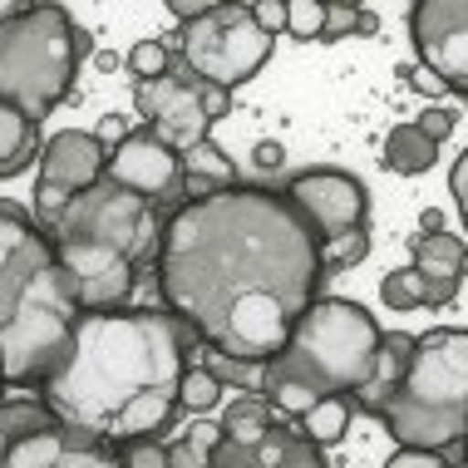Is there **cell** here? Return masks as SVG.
Listing matches in <instances>:
<instances>
[{"label": "cell", "instance_id": "1", "mask_svg": "<svg viewBox=\"0 0 468 468\" xmlns=\"http://www.w3.org/2000/svg\"><path fill=\"white\" fill-rule=\"evenodd\" d=\"M321 251L271 187H227L163 222L158 291L168 315L218 356L267 365L321 296Z\"/></svg>", "mask_w": 468, "mask_h": 468}, {"label": "cell", "instance_id": "2", "mask_svg": "<svg viewBox=\"0 0 468 468\" xmlns=\"http://www.w3.org/2000/svg\"><path fill=\"white\" fill-rule=\"evenodd\" d=\"M193 331L168 311H84L74 321L69 360L40 385V399L65 424L123 444L163 439L178 414Z\"/></svg>", "mask_w": 468, "mask_h": 468}, {"label": "cell", "instance_id": "3", "mask_svg": "<svg viewBox=\"0 0 468 468\" xmlns=\"http://www.w3.org/2000/svg\"><path fill=\"white\" fill-rule=\"evenodd\" d=\"M80 306L55 271L49 237L16 202H0V370L5 389H40L69 360Z\"/></svg>", "mask_w": 468, "mask_h": 468}, {"label": "cell", "instance_id": "4", "mask_svg": "<svg viewBox=\"0 0 468 468\" xmlns=\"http://www.w3.org/2000/svg\"><path fill=\"white\" fill-rule=\"evenodd\" d=\"M379 340L385 331L360 301L346 296H315L301 321L291 325L286 346L261 365V395L282 385H296L306 395H360L375 375Z\"/></svg>", "mask_w": 468, "mask_h": 468}, {"label": "cell", "instance_id": "5", "mask_svg": "<svg viewBox=\"0 0 468 468\" xmlns=\"http://www.w3.org/2000/svg\"><path fill=\"white\" fill-rule=\"evenodd\" d=\"M94 55V35L65 5H20L0 25V104L45 123L69 99L74 74Z\"/></svg>", "mask_w": 468, "mask_h": 468}, {"label": "cell", "instance_id": "6", "mask_svg": "<svg viewBox=\"0 0 468 468\" xmlns=\"http://www.w3.org/2000/svg\"><path fill=\"white\" fill-rule=\"evenodd\" d=\"M379 420L399 449L444 453L468 439V331L434 325L429 335H414L410 370Z\"/></svg>", "mask_w": 468, "mask_h": 468}, {"label": "cell", "instance_id": "7", "mask_svg": "<svg viewBox=\"0 0 468 468\" xmlns=\"http://www.w3.org/2000/svg\"><path fill=\"white\" fill-rule=\"evenodd\" d=\"M40 232L49 242H94V247L123 251L138 267L158 261V247H163L158 207L144 197H133V193H123V187L109 183V178H99L90 193H80L55 222L40 227Z\"/></svg>", "mask_w": 468, "mask_h": 468}, {"label": "cell", "instance_id": "8", "mask_svg": "<svg viewBox=\"0 0 468 468\" xmlns=\"http://www.w3.org/2000/svg\"><path fill=\"white\" fill-rule=\"evenodd\" d=\"M271 49L276 40L257 25L251 5H207V16L178 30V59L187 65V74H197L202 84H218V90L257 80Z\"/></svg>", "mask_w": 468, "mask_h": 468}, {"label": "cell", "instance_id": "9", "mask_svg": "<svg viewBox=\"0 0 468 468\" xmlns=\"http://www.w3.org/2000/svg\"><path fill=\"white\" fill-rule=\"evenodd\" d=\"M282 197L291 202V212L306 222L315 247L335 242V237H350V232H365V218H370V193H365V183L346 168L296 173Z\"/></svg>", "mask_w": 468, "mask_h": 468}, {"label": "cell", "instance_id": "10", "mask_svg": "<svg viewBox=\"0 0 468 468\" xmlns=\"http://www.w3.org/2000/svg\"><path fill=\"white\" fill-rule=\"evenodd\" d=\"M133 104L144 113V129L158 138L173 154H187V148L207 144V109H202V80L187 74L183 59H168V74L158 80H144L133 90Z\"/></svg>", "mask_w": 468, "mask_h": 468}, {"label": "cell", "instance_id": "11", "mask_svg": "<svg viewBox=\"0 0 468 468\" xmlns=\"http://www.w3.org/2000/svg\"><path fill=\"white\" fill-rule=\"evenodd\" d=\"M109 148L94 138V129H59L40 148V187H35V222L49 227L80 193L104 178Z\"/></svg>", "mask_w": 468, "mask_h": 468}, {"label": "cell", "instance_id": "12", "mask_svg": "<svg viewBox=\"0 0 468 468\" xmlns=\"http://www.w3.org/2000/svg\"><path fill=\"white\" fill-rule=\"evenodd\" d=\"M410 40L420 65L468 99V0H420L410 10Z\"/></svg>", "mask_w": 468, "mask_h": 468}, {"label": "cell", "instance_id": "13", "mask_svg": "<svg viewBox=\"0 0 468 468\" xmlns=\"http://www.w3.org/2000/svg\"><path fill=\"white\" fill-rule=\"evenodd\" d=\"M109 183H119L123 193L154 202V207H163V202H173L183 193V163L173 148H163L148 129H133L123 144L109 148V168H104Z\"/></svg>", "mask_w": 468, "mask_h": 468}, {"label": "cell", "instance_id": "14", "mask_svg": "<svg viewBox=\"0 0 468 468\" xmlns=\"http://www.w3.org/2000/svg\"><path fill=\"white\" fill-rule=\"evenodd\" d=\"M0 468H119V459H113L109 439H99L80 424L49 420L45 429L16 439L0 453Z\"/></svg>", "mask_w": 468, "mask_h": 468}, {"label": "cell", "instance_id": "15", "mask_svg": "<svg viewBox=\"0 0 468 468\" xmlns=\"http://www.w3.org/2000/svg\"><path fill=\"white\" fill-rule=\"evenodd\" d=\"M212 468H325V459L301 429L271 424L257 444H232V439H222V444L212 449Z\"/></svg>", "mask_w": 468, "mask_h": 468}, {"label": "cell", "instance_id": "16", "mask_svg": "<svg viewBox=\"0 0 468 468\" xmlns=\"http://www.w3.org/2000/svg\"><path fill=\"white\" fill-rule=\"evenodd\" d=\"M414 271L424 276V306H449L463 286L468 271V247L453 232H434L414 242Z\"/></svg>", "mask_w": 468, "mask_h": 468}, {"label": "cell", "instance_id": "17", "mask_svg": "<svg viewBox=\"0 0 468 468\" xmlns=\"http://www.w3.org/2000/svg\"><path fill=\"white\" fill-rule=\"evenodd\" d=\"M410 356H414V335H404V331H389L385 340H379V360H375V375H370V385L356 395V410L365 414H379L389 399H395V389H399V379L404 370H410Z\"/></svg>", "mask_w": 468, "mask_h": 468}, {"label": "cell", "instance_id": "18", "mask_svg": "<svg viewBox=\"0 0 468 468\" xmlns=\"http://www.w3.org/2000/svg\"><path fill=\"white\" fill-rule=\"evenodd\" d=\"M178 163H183V193H187V202L237 187V163L227 158L212 138H207V144H197V148H187V154H178Z\"/></svg>", "mask_w": 468, "mask_h": 468}, {"label": "cell", "instance_id": "19", "mask_svg": "<svg viewBox=\"0 0 468 468\" xmlns=\"http://www.w3.org/2000/svg\"><path fill=\"white\" fill-rule=\"evenodd\" d=\"M40 158V123H30L20 109L0 104V178H16Z\"/></svg>", "mask_w": 468, "mask_h": 468}, {"label": "cell", "instance_id": "20", "mask_svg": "<svg viewBox=\"0 0 468 468\" xmlns=\"http://www.w3.org/2000/svg\"><path fill=\"white\" fill-rule=\"evenodd\" d=\"M434 158H439V144H429L414 123H395V129H389V138H385V168L389 173L420 178V173L434 168Z\"/></svg>", "mask_w": 468, "mask_h": 468}, {"label": "cell", "instance_id": "21", "mask_svg": "<svg viewBox=\"0 0 468 468\" xmlns=\"http://www.w3.org/2000/svg\"><path fill=\"white\" fill-rule=\"evenodd\" d=\"M271 424H276L271 399L267 395H242L232 410L222 414V439H232V444H257Z\"/></svg>", "mask_w": 468, "mask_h": 468}, {"label": "cell", "instance_id": "22", "mask_svg": "<svg viewBox=\"0 0 468 468\" xmlns=\"http://www.w3.org/2000/svg\"><path fill=\"white\" fill-rule=\"evenodd\" d=\"M346 429H350V395H325V399H315V410L301 420V434H306L315 449L340 444V439H346Z\"/></svg>", "mask_w": 468, "mask_h": 468}, {"label": "cell", "instance_id": "23", "mask_svg": "<svg viewBox=\"0 0 468 468\" xmlns=\"http://www.w3.org/2000/svg\"><path fill=\"white\" fill-rule=\"evenodd\" d=\"M49 420H59V414L49 410L45 399H0V453L16 444V439L45 429Z\"/></svg>", "mask_w": 468, "mask_h": 468}, {"label": "cell", "instance_id": "24", "mask_svg": "<svg viewBox=\"0 0 468 468\" xmlns=\"http://www.w3.org/2000/svg\"><path fill=\"white\" fill-rule=\"evenodd\" d=\"M218 399H222V379L212 375L207 365H187V370H183V385H178V410L207 414Z\"/></svg>", "mask_w": 468, "mask_h": 468}, {"label": "cell", "instance_id": "25", "mask_svg": "<svg viewBox=\"0 0 468 468\" xmlns=\"http://www.w3.org/2000/svg\"><path fill=\"white\" fill-rule=\"evenodd\" d=\"M379 301H385L389 311H414V306H424V276L414 271V267L389 271L385 282H379Z\"/></svg>", "mask_w": 468, "mask_h": 468}, {"label": "cell", "instance_id": "26", "mask_svg": "<svg viewBox=\"0 0 468 468\" xmlns=\"http://www.w3.org/2000/svg\"><path fill=\"white\" fill-rule=\"evenodd\" d=\"M315 251H321V271L325 276L340 271V267H356V261H365V251H370V227H365V232H350V237H335V242H325Z\"/></svg>", "mask_w": 468, "mask_h": 468}, {"label": "cell", "instance_id": "27", "mask_svg": "<svg viewBox=\"0 0 468 468\" xmlns=\"http://www.w3.org/2000/svg\"><path fill=\"white\" fill-rule=\"evenodd\" d=\"M119 468H168V444L163 439H123L113 444Z\"/></svg>", "mask_w": 468, "mask_h": 468}, {"label": "cell", "instance_id": "28", "mask_svg": "<svg viewBox=\"0 0 468 468\" xmlns=\"http://www.w3.org/2000/svg\"><path fill=\"white\" fill-rule=\"evenodd\" d=\"M321 25H325V0H286V35L321 40Z\"/></svg>", "mask_w": 468, "mask_h": 468}, {"label": "cell", "instance_id": "29", "mask_svg": "<svg viewBox=\"0 0 468 468\" xmlns=\"http://www.w3.org/2000/svg\"><path fill=\"white\" fill-rule=\"evenodd\" d=\"M168 45H163V40H138L133 49H129V55H123V65H129L133 74H138V84H144V80H158V74H168Z\"/></svg>", "mask_w": 468, "mask_h": 468}, {"label": "cell", "instance_id": "30", "mask_svg": "<svg viewBox=\"0 0 468 468\" xmlns=\"http://www.w3.org/2000/svg\"><path fill=\"white\" fill-rule=\"evenodd\" d=\"M360 30V5L356 0H325V25H321V45H335L346 35Z\"/></svg>", "mask_w": 468, "mask_h": 468}, {"label": "cell", "instance_id": "31", "mask_svg": "<svg viewBox=\"0 0 468 468\" xmlns=\"http://www.w3.org/2000/svg\"><path fill=\"white\" fill-rule=\"evenodd\" d=\"M414 129H420V133L429 138V144H444V138H449L453 129H459V113L444 109V104H429V109L420 113V119H414Z\"/></svg>", "mask_w": 468, "mask_h": 468}, {"label": "cell", "instance_id": "32", "mask_svg": "<svg viewBox=\"0 0 468 468\" xmlns=\"http://www.w3.org/2000/svg\"><path fill=\"white\" fill-rule=\"evenodd\" d=\"M168 468H212V453L197 449L193 439H173L168 444Z\"/></svg>", "mask_w": 468, "mask_h": 468}, {"label": "cell", "instance_id": "33", "mask_svg": "<svg viewBox=\"0 0 468 468\" xmlns=\"http://www.w3.org/2000/svg\"><path fill=\"white\" fill-rule=\"evenodd\" d=\"M385 468H449V463H444V453H434V449H395Z\"/></svg>", "mask_w": 468, "mask_h": 468}, {"label": "cell", "instance_id": "34", "mask_svg": "<svg viewBox=\"0 0 468 468\" xmlns=\"http://www.w3.org/2000/svg\"><path fill=\"white\" fill-rule=\"evenodd\" d=\"M207 370L222 379V385H242V379H251V370H257V365H242V360H232V356H218V350H207Z\"/></svg>", "mask_w": 468, "mask_h": 468}, {"label": "cell", "instance_id": "35", "mask_svg": "<svg viewBox=\"0 0 468 468\" xmlns=\"http://www.w3.org/2000/svg\"><path fill=\"white\" fill-rule=\"evenodd\" d=\"M251 16L276 40V30H286V0H261V5H251Z\"/></svg>", "mask_w": 468, "mask_h": 468}, {"label": "cell", "instance_id": "36", "mask_svg": "<svg viewBox=\"0 0 468 468\" xmlns=\"http://www.w3.org/2000/svg\"><path fill=\"white\" fill-rule=\"evenodd\" d=\"M449 193L459 202V218L468 222V148L459 154V163H453V173H449Z\"/></svg>", "mask_w": 468, "mask_h": 468}, {"label": "cell", "instance_id": "37", "mask_svg": "<svg viewBox=\"0 0 468 468\" xmlns=\"http://www.w3.org/2000/svg\"><path fill=\"white\" fill-rule=\"evenodd\" d=\"M202 109H207V119H212V123L227 119V109H232V90H218V84H202Z\"/></svg>", "mask_w": 468, "mask_h": 468}, {"label": "cell", "instance_id": "38", "mask_svg": "<svg viewBox=\"0 0 468 468\" xmlns=\"http://www.w3.org/2000/svg\"><path fill=\"white\" fill-rule=\"evenodd\" d=\"M94 138H99V144H123V138H129V119H123V113H104L99 129H94Z\"/></svg>", "mask_w": 468, "mask_h": 468}, {"label": "cell", "instance_id": "39", "mask_svg": "<svg viewBox=\"0 0 468 468\" xmlns=\"http://www.w3.org/2000/svg\"><path fill=\"white\" fill-rule=\"evenodd\" d=\"M399 74L410 80V90H420V94H444V84H439V80H434V74H429L424 65H404Z\"/></svg>", "mask_w": 468, "mask_h": 468}, {"label": "cell", "instance_id": "40", "mask_svg": "<svg viewBox=\"0 0 468 468\" xmlns=\"http://www.w3.org/2000/svg\"><path fill=\"white\" fill-rule=\"evenodd\" d=\"M251 158H257V168H282V163H286V148L276 144V138H261V144L251 148Z\"/></svg>", "mask_w": 468, "mask_h": 468}, {"label": "cell", "instance_id": "41", "mask_svg": "<svg viewBox=\"0 0 468 468\" xmlns=\"http://www.w3.org/2000/svg\"><path fill=\"white\" fill-rule=\"evenodd\" d=\"M187 439H193L197 449H207V453H212V449L222 444V424H202V420H197L193 429H187Z\"/></svg>", "mask_w": 468, "mask_h": 468}, {"label": "cell", "instance_id": "42", "mask_svg": "<svg viewBox=\"0 0 468 468\" xmlns=\"http://www.w3.org/2000/svg\"><path fill=\"white\" fill-rule=\"evenodd\" d=\"M168 10H173V16H178L183 25H193L197 16H207V0H173Z\"/></svg>", "mask_w": 468, "mask_h": 468}, {"label": "cell", "instance_id": "43", "mask_svg": "<svg viewBox=\"0 0 468 468\" xmlns=\"http://www.w3.org/2000/svg\"><path fill=\"white\" fill-rule=\"evenodd\" d=\"M420 227H424V237H434V232H444V218H439V212L429 207L424 218H420Z\"/></svg>", "mask_w": 468, "mask_h": 468}, {"label": "cell", "instance_id": "44", "mask_svg": "<svg viewBox=\"0 0 468 468\" xmlns=\"http://www.w3.org/2000/svg\"><path fill=\"white\" fill-rule=\"evenodd\" d=\"M379 30V20L370 16V10H360V35H375Z\"/></svg>", "mask_w": 468, "mask_h": 468}, {"label": "cell", "instance_id": "45", "mask_svg": "<svg viewBox=\"0 0 468 468\" xmlns=\"http://www.w3.org/2000/svg\"><path fill=\"white\" fill-rule=\"evenodd\" d=\"M16 10H20V5H0V25H5L10 16H16Z\"/></svg>", "mask_w": 468, "mask_h": 468}, {"label": "cell", "instance_id": "46", "mask_svg": "<svg viewBox=\"0 0 468 468\" xmlns=\"http://www.w3.org/2000/svg\"><path fill=\"white\" fill-rule=\"evenodd\" d=\"M463 468H468V444H463Z\"/></svg>", "mask_w": 468, "mask_h": 468}, {"label": "cell", "instance_id": "47", "mask_svg": "<svg viewBox=\"0 0 468 468\" xmlns=\"http://www.w3.org/2000/svg\"><path fill=\"white\" fill-rule=\"evenodd\" d=\"M0 389H5V370H0Z\"/></svg>", "mask_w": 468, "mask_h": 468}]
</instances>
